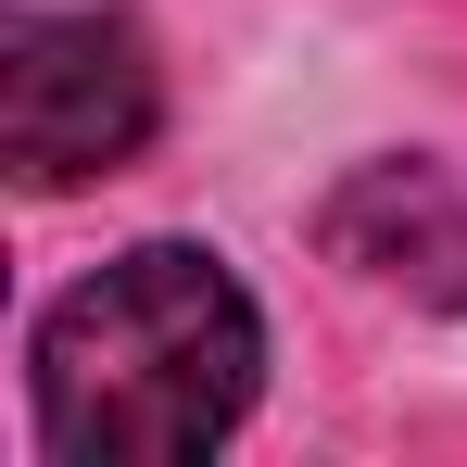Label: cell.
I'll return each instance as SVG.
<instances>
[{"instance_id":"6da1fadb","label":"cell","mask_w":467,"mask_h":467,"mask_svg":"<svg viewBox=\"0 0 467 467\" xmlns=\"http://www.w3.org/2000/svg\"><path fill=\"white\" fill-rule=\"evenodd\" d=\"M265 379V328L202 240H140L38 316V442L64 467L215 455Z\"/></svg>"},{"instance_id":"3957f363","label":"cell","mask_w":467,"mask_h":467,"mask_svg":"<svg viewBox=\"0 0 467 467\" xmlns=\"http://www.w3.org/2000/svg\"><path fill=\"white\" fill-rule=\"evenodd\" d=\"M328 265H354L367 291H404V304L455 316L467 304V202L442 164H354L341 190H328Z\"/></svg>"},{"instance_id":"7a4b0ae2","label":"cell","mask_w":467,"mask_h":467,"mask_svg":"<svg viewBox=\"0 0 467 467\" xmlns=\"http://www.w3.org/2000/svg\"><path fill=\"white\" fill-rule=\"evenodd\" d=\"M164 127V64L127 13H13L0 26V152L26 190H88Z\"/></svg>"}]
</instances>
